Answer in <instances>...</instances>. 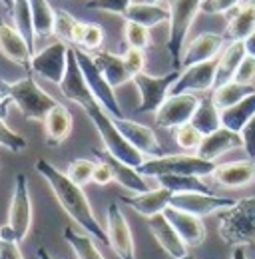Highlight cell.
I'll return each mask as SVG.
<instances>
[{
	"instance_id": "46",
	"label": "cell",
	"mask_w": 255,
	"mask_h": 259,
	"mask_svg": "<svg viewBox=\"0 0 255 259\" xmlns=\"http://www.w3.org/2000/svg\"><path fill=\"white\" fill-rule=\"evenodd\" d=\"M235 82H239V84H247V86H253L255 84V58L253 56H245L243 60H241V64L237 68V72H235V78H233Z\"/></svg>"
},
{
	"instance_id": "21",
	"label": "cell",
	"mask_w": 255,
	"mask_h": 259,
	"mask_svg": "<svg viewBox=\"0 0 255 259\" xmlns=\"http://www.w3.org/2000/svg\"><path fill=\"white\" fill-rule=\"evenodd\" d=\"M163 215L167 218V222L174 226V229L178 231V235L186 241L188 247H197L205 241V226L203 220L197 215H191L188 211H182L174 205H167Z\"/></svg>"
},
{
	"instance_id": "9",
	"label": "cell",
	"mask_w": 255,
	"mask_h": 259,
	"mask_svg": "<svg viewBox=\"0 0 255 259\" xmlns=\"http://www.w3.org/2000/svg\"><path fill=\"white\" fill-rule=\"evenodd\" d=\"M74 52H76V58H78V64L82 68V74H84V78H86V84H88V88H90V92L94 94V98L98 100V104L112 116V118H126L124 116V110H122V106H120V102H118V98H116V92H114V88L108 84V80L102 76V72L98 70V66L94 64V60H92V54H88V52H84V50H80V48H74Z\"/></svg>"
},
{
	"instance_id": "49",
	"label": "cell",
	"mask_w": 255,
	"mask_h": 259,
	"mask_svg": "<svg viewBox=\"0 0 255 259\" xmlns=\"http://www.w3.org/2000/svg\"><path fill=\"white\" fill-rule=\"evenodd\" d=\"M0 259H24L16 241L0 239Z\"/></svg>"
},
{
	"instance_id": "32",
	"label": "cell",
	"mask_w": 255,
	"mask_h": 259,
	"mask_svg": "<svg viewBox=\"0 0 255 259\" xmlns=\"http://www.w3.org/2000/svg\"><path fill=\"white\" fill-rule=\"evenodd\" d=\"M158 182L172 194H214L199 176H159Z\"/></svg>"
},
{
	"instance_id": "15",
	"label": "cell",
	"mask_w": 255,
	"mask_h": 259,
	"mask_svg": "<svg viewBox=\"0 0 255 259\" xmlns=\"http://www.w3.org/2000/svg\"><path fill=\"white\" fill-rule=\"evenodd\" d=\"M235 201L237 199L222 197L216 194H174L169 205L182 211H188L191 215L205 218V215H214V213H220L223 209L231 207Z\"/></svg>"
},
{
	"instance_id": "37",
	"label": "cell",
	"mask_w": 255,
	"mask_h": 259,
	"mask_svg": "<svg viewBox=\"0 0 255 259\" xmlns=\"http://www.w3.org/2000/svg\"><path fill=\"white\" fill-rule=\"evenodd\" d=\"M104 38H106V34H104L100 24L82 22V20H80L76 36H74L72 48H80V50H84V52H88V54H94V52H98V50L102 48Z\"/></svg>"
},
{
	"instance_id": "3",
	"label": "cell",
	"mask_w": 255,
	"mask_h": 259,
	"mask_svg": "<svg viewBox=\"0 0 255 259\" xmlns=\"http://www.w3.org/2000/svg\"><path fill=\"white\" fill-rule=\"evenodd\" d=\"M220 237L231 247L255 245V195L237 199L220 211Z\"/></svg>"
},
{
	"instance_id": "52",
	"label": "cell",
	"mask_w": 255,
	"mask_h": 259,
	"mask_svg": "<svg viewBox=\"0 0 255 259\" xmlns=\"http://www.w3.org/2000/svg\"><path fill=\"white\" fill-rule=\"evenodd\" d=\"M231 259H247V255H245V249H243V247H233Z\"/></svg>"
},
{
	"instance_id": "20",
	"label": "cell",
	"mask_w": 255,
	"mask_h": 259,
	"mask_svg": "<svg viewBox=\"0 0 255 259\" xmlns=\"http://www.w3.org/2000/svg\"><path fill=\"white\" fill-rule=\"evenodd\" d=\"M223 34L216 32H201L197 34L184 50L182 56V68H188L193 64H201V62H209L216 60L222 54L223 48Z\"/></svg>"
},
{
	"instance_id": "27",
	"label": "cell",
	"mask_w": 255,
	"mask_h": 259,
	"mask_svg": "<svg viewBox=\"0 0 255 259\" xmlns=\"http://www.w3.org/2000/svg\"><path fill=\"white\" fill-rule=\"evenodd\" d=\"M92 60L114 90L132 82V76H130L126 62H124V56H118V54L108 52V50H98L92 54Z\"/></svg>"
},
{
	"instance_id": "51",
	"label": "cell",
	"mask_w": 255,
	"mask_h": 259,
	"mask_svg": "<svg viewBox=\"0 0 255 259\" xmlns=\"http://www.w3.org/2000/svg\"><path fill=\"white\" fill-rule=\"evenodd\" d=\"M36 259H56V257H52L46 247H38L36 249Z\"/></svg>"
},
{
	"instance_id": "8",
	"label": "cell",
	"mask_w": 255,
	"mask_h": 259,
	"mask_svg": "<svg viewBox=\"0 0 255 259\" xmlns=\"http://www.w3.org/2000/svg\"><path fill=\"white\" fill-rule=\"evenodd\" d=\"M182 70H172L163 76H150L146 72L138 74L132 82L140 92V106H138V114H156L161 104L167 100L172 94L174 84L178 82Z\"/></svg>"
},
{
	"instance_id": "23",
	"label": "cell",
	"mask_w": 255,
	"mask_h": 259,
	"mask_svg": "<svg viewBox=\"0 0 255 259\" xmlns=\"http://www.w3.org/2000/svg\"><path fill=\"white\" fill-rule=\"evenodd\" d=\"M239 148H243L241 134L222 126L220 130H216L214 134L203 136V140H201V144H199L195 154L199 158H203V160L216 162L218 158H222L223 154H227L231 150H239Z\"/></svg>"
},
{
	"instance_id": "38",
	"label": "cell",
	"mask_w": 255,
	"mask_h": 259,
	"mask_svg": "<svg viewBox=\"0 0 255 259\" xmlns=\"http://www.w3.org/2000/svg\"><path fill=\"white\" fill-rule=\"evenodd\" d=\"M124 38H126L128 48H136V50H144V52L152 44L150 28H146L138 22H130V20H126V24H124Z\"/></svg>"
},
{
	"instance_id": "54",
	"label": "cell",
	"mask_w": 255,
	"mask_h": 259,
	"mask_svg": "<svg viewBox=\"0 0 255 259\" xmlns=\"http://www.w3.org/2000/svg\"><path fill=\"white\" fill-rule=\"evenodd\" d=\"M0 4L8 10V12H12V6H14V0H0Z\"/></svg>"
},
{
	"instance_id": "40",
	"label": "cell",
	"mask_w": 255,
	"mask_h": 259,
	"mask_svg": "<svg viewBox=\"0 0 255 259\" xmlns=\"http://www.w3.org/2000/svg\"><path fill=\"white\" fill-rule=\"evenodd\" d=\"M96 163L92 160H86V158H78V160H72L68 163V169H66V176L78 184V186H86L92 182V176H94Z\"/></svg>"
},
{
	"instance_id": "55",
	"label": "cell",
	"mask_w": 255,
	"mask_h": 259,
	"mask_svg": "<svg viewBox=\"0 0 255 259\" xmlns=\"http://www.w3.org/2000/svg\"><path fill=\"white\" fill-rule=\"evenodd\" d=\"M148 2H156V4H159V2H161V0H148Z\"/></svg>"
},
{
	"instance_id": "35",
	"label": "cell",
	"mask_w": 255,
	"mask_h": 259,
	"mask_svg": "<svg viewBox=\"0 0 255 259\" xmlns=\"http://www.w3.org/2000/svg\"><path fill=\"white\" fill-rule=\"evenodd\" d=\"M64 239L72 247V251L76 253L78 259H106L102 255V251L98 249L94 237L88 233H78L70 226H66L64 227Z\"/></svg>"
},
{
	"instance_id": "16",
	"label": "cell",
	"mask_w": 255,
	"mask_h": 259,
	"mask_svg": "<svg viewBox=\"0 0 255 259\" xmlns=\"http://www.w3.org/2000/svg\"><path fill=\"white\" fill-rule=\"evenodd\" d=\"M92 154L98 158V162H104L110 165L114 182L120 184L124 190L132 192V194H144L148 190H152L146 182V176H142L138 171V167L130 165V163L118 160L116 156H112L108 150H100V148H92Z\"/></svg>"
},
{
	"instance_id": "4",
	"label": "cell",
	"mask_w": 255,
	"mask_h": 259,
	"mask_svg": "<svg viewBox=\"0 0 255 259\" xmlns=\"http://www.w3.org/2000/svg\"><path fill=\"white\" fill-rule=\"evenodd\" d=\"M169 32H167V54L174 70H182V56L191 26L201 12V0H169Z\"/></svg>"
},
{
	"instance_id": "5",
	"label": "cell",
	"mask_w": 255,
	"mask_h": 259,
	"mask_svg": "<svg viewBox=\"0 0 255 259\" xmlns=\"http://www.w3.org/2000/svg\"><path fill=\"white\" fill-rule=\"evenodd\" d=\"M86 116L90 118V122L94 124L96 132L100 134V140L104 142V150H108L112 156H116L118 160L130 163L134 167H140L142 163L146 162L144 154H140L126 138L122 136V132L116 126V120L96 102L90 108L84 110Z\"/></svg>"
},
{
	"instance_id": "36",
	"label": "cell",
	"mask_w": 255,
	"mask_h": 259,
	"mask_svg": "<svg viewBox=\"0 0 255 259\" xmlns=\"http://www.w3.org/2000/svg\"><path fill=\"white\" fill-rule=\"evenodd\" d=\"M255 92V86H247V84H239L235 80L223 84L220 88H214V94H211V100L214 104L220 108V110H225V108H231L235 106L237 102H241L243 98H247L249 94Z\"/></svg>"
},
{
	"instance_id": "2",
	"label": "cell",
	"mask_w": 255,
	"mask_h": 259,
	"mask_svg": "<svg viewBox=\"0 0 255 259\" xmlns=\"http://www.w3.org/2000/svg\"><path fill=\"white\" fill-rule=\"evenodd\" d=\"M0 94L4 100L14 104L26 120L34 122H44L46 114L58 104L44 88L38 86L34 74H26L16 82L0 80Z\"/></svg>"
},
{
	"instance_id": "42",
	"label": "cell",
	"mask_w": 255,
	"mask_h": 259,
	"mask_svg": "<svg viewBox=\"0 0 255 259\" xmlns=\"http://www.w3.org/2000/svg\"><path fill=\"white\" fill-rule=\"evenodd\" d=\"M174 138H176V144L182 150H188V152L190 150L197 152V148H199V144L203 140V136L199 134V130H195L191 124H184V126L174 130Z\"/></svg>"
},
{
	"instance_id": "26",
	"label": "cell",
	"mask_w": 255,
	"mask_h": 259,
	"mask_svg": "<svg viewBox=\"0 0 255 259\" xmlns=\"http://www.w3.org/2000/svg\"><path fill=\"white\" fill-rule=\"evenodd\" d=\"M44 134H46V144L50 148H58L60 144H64L72 132L74 120L70 110L64 104H56L44 118Z\"/></svg>"
},
{
	"instance_id": "12",
	"label": "cell",
	"mask_w": 255,
	"mask_h": 259,
	"mask_svg": "<svg viewBox=\"0 0 255 259\" xmlns=\"http://www.w3.org/2000/svg\"><path fill=\"white\" fill-rule=\"evenodd\" d=\"M197 106L199 98L195 94H169L161 108L154 114L156 124L163 130H176L184 124H190Z\"/></svg>"
},
{
	"instance_id": "1",
	"label": "cell",
	"mask_w": 255,
	"mask_h": 259,
	"mask_svg": "<svg viewBox=\"0 0 255 259\" xmlns=\"http://www.w3.org/2000/svg\"><path fill=\"white\" fill-rule=\"evenodd\" d=\"M34 167L44 178V182L50 186L52 194L58 199V203L66 211V215L74 224H78V226L82 227L84 233L92 235L94 239L102 241L104 245H108V231L98 222L94 209L90 205V199L86 197L82 186L74 184L66 176V171H60L56 165H52L48 160H36Z\"/></svg>"
},
{
	"instance_id": "29",
	"label": "cell",
	"mask_w": 255,
	"mask_h": 259,
	"mask_svg": "<svg viewBox=\"0 0 255 259\" xmlns=\"http://www.w3.org/2000/svg\"><path fill=\"white\" fill-rule=\"evenodd\" d=\"M247 56L243 42H229L227 48L218 56V70H216V86L220 88L223 84L231 82L235 78V72L241 64V60Z\"/></svg>"
},
{
	"instance_id": "10",
	"label": "cell",
	"mask_w": 255,
	"mask_h": 259,
	"mask_svg": "<svg viewBox=\"0 0 255 259\" xmlns=\"http://www.w3.org/2000/svg\"><path fill=\"white\" fill-rule=\"evenodd\" d=\"M68 56H70L68 44L62 40H56L46 48H42L40 52L32 54V74L60 86L68 68Z\"/></svg>"
},
{
	"instance_id": "14",
	"label": "cell",
	"mask_w": 255,
	"mask_h": 259,
	"mask_svg": "<svg viewBox=\"0 0 255 259\" xmlns=\"http://www.w3.org/2000/svg\"><path fill=\"white\" fill-rule=\"evenodd\" d=\"M216 70L218 58L209 62L188 66L182 70L178 82L172 88V94H195V92H209L216 86Z\"/></svg>"
},
{
	"instance_id": "47",
	"label": "cell",
	"mask_w": 255,
	"mask_h": 259,
	"mask_svg": "<svg viewBox=\"0 0 255 259\" xmlns=\"http://www.w3.org/2000/svg\"><path fill=\"white\" fill-rule=\"evenodd\" d=\"M241 140H243V150L247 154L249 160H255V116L249 120V124L239 132Z\"/></svg>"
},
{
	"instance_id": "7",
	"label": "cell",
	"mask_w": 255,
	"mask_h": 259,
	"mask_svg": "<svg viewBox=\"0 0 255 259\" xmlns=\"http://www.w3.org/2000/svg\"><path fill=\"white\" fill-rule=\"evenodd\" d=\"M216 162L203 160L197 154H165L159 158H150L138 167V171L146 178H156L159 176H211L216 169Z\"/></svg>"
},
{
	"instance_id": "30",
	"label": "cell",
	"mask_w": 255,
	"mask_h": 259,
	"mask_svg": "<svg viewBox=\"0 0 255 259\" xmlns=\"http://www.w3.org/2000/svg\"><path fill=\"white\" fill-rule=\"evenodd\" d=\"M255 116V92L249 94L247 98H243L241 102H237L231 108L222 110V126L233 132H241L249 124V120Z\"/></svg>"
},
{
	"instance_id": "28",
	"label": "cell",
	"mask_w": 255,
	"mask_h": 259,
	"mask_svg": "<svg viewBox=\"0 0 255 259\" xmlns=\"http://www.w3.org/2000/svg\"><path fill=\"white\" fill-rule=\"evenodd\" d=\"M124 20L130 22H138L146 28H156L163 22H169V10L159 6L156 2H148V0H142V2H132L130 8L124 14Z\"/></svg>"
},
{
	"instance_id": "25",
	"label": "cell",
	"mask_w": 255,
	"mask_h": 259,
	"mask_svg": "<svg viewBox=\"0 0 255 259\" xmlns=\"http://www.w3.org/2000/svg\"><path fill=\"white\" fill-rule=\"evenodd\" d=\"M255 32V0H243L227 14L223 36L229 42H243Z\"/></svg>"
},
{
	"instance_id": "56",
	"label": "cell",
	"mask_w": 255,
	"mask_h": 259,
	"mask_svg": "<svg viewBox=\"0 0 255 259\" xmlns=\"http://www.w3.org/2000/svg\"><path fill=\"white\" fill-rule=\"evenodd\" d=\"M182 259H193V257H191V255H186V257H182Z\"/></svg>"
},
{
	"instance_id": "19",
	"label": "cell",
	"mask_w": 255,
	"mask_h": 259,
	"mask_svg": "<svg viewBox=\"0 0 255 259\" xmlns=\"http://www.w3.org/2000/svg\"><path fill=\"white\" fill-rule=\"evenodd\" d=\"M214 182L227 190H241L255 184V160H237V162L218 163L214 174Z\"/></svg>"
},
{
	"instance_id": "6",
	"label": "cell",
	"mask_w": 255,
	"mask_h": 259,
	"mask_svg": "<svg viewBox=\"0 0 255 259\" xmlns=\"http://www.w3.org/2000/svg\"><path fill=\"white\" fill-rule=\"evenodd\" d=\"M32 226V197L28 188V178L24 174H16L14 190L8 207V222L0 227V239L6 241H24Z\"/></svg>"
},
{
	"instance_id": "18",
	"label": "cell",
	"mask_w": 255,
	"mask_h": 259,
	"mask_svg": "<svg viewBox=\"0 0 255 259\" xmlns=\"http://www.w3.org/2000/svg\"><path fill=\"white\" fill-rule=\"evenodd\" d=\"M0 52L10 62L24 68L26 74H32L30 66L34 52L30 50V46L26 44V40L22 38V34L16 30V26L6 22V20H2V18H0Z\"/></svg>"
},
{
	"instance_id": "17",
	"label": "cell",
	"mask_w": 255,
	"mask_h": 259,
	"mask_svg": "<svg viewBox=\"0 0 255 259\" xmlns=\"http://www.w3.org/2000/svg\"><path fill=\"white\" fill-rule=\"evenodd\" d=\"M116 120V118H114ZM116 126L122 132V136L126 138L128 142L144 156H150V158H159V156H165L163 152V146L159 144L156 132L140 122H134L130 118H118L116 120Z\"/></svg>"
},
{
	"instance_id": "44",
	"label": "cell",
	"mask_w": 255,
	"mask_h": 259,
	"mask_svg": "<svg viewBox=\"0 0 255 259\" xmlns=\"http://www.w3.org/2000/svg\"><path fill=\"white\" fill-rule=\"evenodd\" d=\"M243 0H201V12L205 14H229Z\"/></svg>"
},
{
	"instance_id": "34",
	"label": "cell",
	"mask_w": 255,
	"mask_h": 259,
	"mask_svg": "<svg viewBox=\"0 0 255 259\" xmlns=\"http://www.w3.org/2000/svg\"><path fill=\"white\" fill-rule=\"evenodd\" d=\"M12 24L16 26V30L22 34V38L26 40V44L30 46L32 52H36V32H34V20H32V10L28 0H14L12 6Z\"/></svg>"
},
{
	"instance_id": "11",
	"label": "cell",
	"mask_w": 255,
	"mask_h": 259,
	"mask_svg": "<svg viewBox=\"0 0 255 259\" xmlns=\"http://www.w3.org/2000/svg\"><path fill=\"white\" fill-rule=\"evenodd\" d=\"M106 231H108V245L120 259H136V247L132 229L126 215L120 209L118 201H112L106 209Z\"/></svg>"
},
{
	"instance_id": "13",
	"label": "cell",
	"mask_w": 255,
	"mask_h": 259,
	"mask_svg": "<svg viewBox=\"0 0 255 259\" xmlns=\"http://www.w3.org/2000/svg\"><path fill=\"white\" fill-rule=\"evenodd\" d=\"M60 92L66 100L78 104L82 110L90 108L92 104H96L98 100L94 98V94L90 92L88 84H86V78L82 74V68L78 64V58H76V52L74 48H70V56H68V68H66V74H64V80L60 82Z\"/></svg>"
},
{
	"instance_id": "31",
	"label": "cell",
	"mask_w": 255,
	"mask_h": 259,
	"mask_svg": "<svg viewBox=\"0 0 255 259\" xmlns=\"http://www.w3.org/2000/svg\"><path fill=\"white\" fill-rule=\"evenodd\" d=\"M190 124L195 130H199L201 136H209L216 130L222 128V110L214 104L211 98H203V100H199V106H197Z\"/></svg>"
},
{
	"instance_id": "53",
	"label": "cell",
	"mask_w": 255,
	"mask_h": 259,
	"mask_svg": "<svg viewBox=\"0 0 255 259\" xmlns=\"http://www.w3.org/2000/svg\"><path fill=\"white\" fill-rule=\"evenodd\" d=\"M8 104H10V102L4 100L2 94H0V116H2V118H6V114H8Z\"/></svg>"
},
{
	"instance_id": "22",
	"label": "cell",
	"mask_w": 255,
	"mask_h": 259,
	"mask_svg": "<svg viewBox=\"0 0 255 259\" xmlns=\"http://www.w3.org/2000/svg\"><path fill=\"white\" fill-rule=\"evenodd\" d=\"M148 229L152 231L154 239L158 241V245L169 255L172 259H182L188 255V245L186 241L178 235V231L174 229V226L167 222V218L163 213H158L154 218L148 220Z\"/></svg>"
},
{
	"instance_id": "24",
	"label": "cell",
	"mask_w": 255,
	"mask_h": 259,
	"mask_svg": "<svg viewBox=\"0 0 255 259\" xmlns=\"http://www.w3.org/2000/svg\"><path fill=\"white\" fill-rule=\"evenodd\" d=\"M172 192L165 190V188H156V190H148L144 194H134V195H124L120 197L122 203H126L128 207H132L136 213L144 215L146 220L158 215V213H163L165 207L169 205L172 201Z\"/></svg>"
},
{
	"instance_id": "50",
	"label": "cell",
	"mask_w": 255,
	"mask_h": 259,
	"mask_svg": "<svg viewBox=\"0 0 255 259\" xmlns=\"http://www.w3.org/2000/svg\"><path fill=\"white\" fill-rule=\"evenodd\" d=\"M243 44H245V52L255 58V32L251 34V36H247V38L243 40Z\"/></svg>"
},
{
	"instance_id": "39",
	"label": "cell",
	"mask_w": 255,
	"mask_h": 259,
	"mask_svg": "<svg viewBox=\"0 0 255 259\" xmlns=\"http://www.w3.org/2000/svg\"><path fill=\"white\" fill-rule=\"evenodd\" d=\"M80 20L74 18L66 10H56V24H54V36L66 44H74V36L78 30Z\"/></svg>"
},
{
	"instance_id": "33",
	"label": "cell",
	"mask_w": 255,
	"mask_h": 259,
	"mask_svg": "<svg viewBox=\"0 0 255 259\" xmlns=\"http://www.w3.org/2000/svg\"><path fill=\"white\" fill-rule=\"evenodd\" d=\"M28 2H30L36 38H48V36H54L56 10L52 8L50 0H28Z\"/></svg>"
},
{
	"instance_id": "48",
	"label": "cell",
	"mask_w": 255,
	"mask_h": 259,
	"mask_svg": "<svg viewBox=\"0 0 255 259\" xmlns=\"http://www.w3.org/2000/svg\"><path fill=\"white\" fill-rule=\"evenodd\" d=\"M110 182H114V176H112L110 165L104 162H98L96 163L94 176H92V184H96V186H108Z\"/></svg>"
},
{
	"instance_id": "43",
	"label": "cell",
	"mask_w": 255,
	"mask_h": 259,
	"mask_svg": "<svg viewBox=\"0 0 255 259\" xmlns=\"http://www.w3.org/2000/svg\"><path fill=\"white\" fill-rule=\"evenodd\" d=\"M134 0H88L86 8L96 12H110V14H120L124 16Z\"/></svg>"
},
{
	"instance_id": "41",
	"label": "cell",
	"mask_w": 255,
	"mask_h": 259,
	"mask_svg": "<svg viewBox=\"0 0 255 259\" xmlns=\"http://www.w3.org/2000/svg\"><path fill=\"white\" fill-rule=\"evenodd\" d=\"M0 148L8 150L12 154H22L28 148L26 138L20 136V134H16L12 128H8L2 116H0Z\"/></svg>"
},
{
	"instance_id": "45",
	"label": "cell",
	"mask_w": 255,
	"mask_h": 259,
	"mask_svg": "<svg viewBox=\"0 0 255 259\" xmlns=\"http://www.w3.org/2000/svg\"><path fill=\"white\" fill-rule=\"evenodd\" d=\"M124 62H126V68L132 76V80L144 72V66H146V54L144 50H136V48H128L126 54H124Z\"/></svg>"
}]
</instances>
